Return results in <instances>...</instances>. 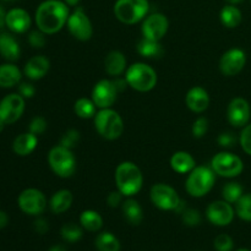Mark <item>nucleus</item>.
Segmentation results:
<instances>
[{
    "label": "nucleus",
    "mask_w": 251,
    "mask_h": 251,
    "mask_svg": "<svg viewBox=\"0 0 251 251\" xmlns=\"http://www.w3.org/2000/svg\"><path fill=\"white\" fill-rule=\"evenodd\" d=\"M125 80L132 90L149 92L157 85V73L147 64L135 63L126 69Z\"/></svg>",
    "instance_id": "obj_4"
},
{
    "label": "nucleus",
    "mask_w": 251,
    "mask_h": 251,
    "mask_svg": "<svg viewBox=\"0 0 251 251\" xmlns=\"http://www.w3.org/2000/svg\"><path fill=\"white\" fill-rule=\"evenodd\" d=\"M247 64V55L242 49L233 48L226 51L220 60V70L226 76L238 75Z\"/></svg>",
    "instance_id": "obj_16"
},
{
    "label": "nucleus",
    "mask_w": 251,
    "mask_h": 251,
    "mask_svg": "<svg viewBox=\"0 0 251 251\" xmlns=\"http://www.w3.org/2000/svg\"><path fill=\"white\" fill-rule=\"evenodd\" d=\"M81 227L85 228L88 232H97L102 228L103 218L97 211L86 210L80 216Z\"/></svg>",
    "instance_id": "obj_30"
},
{
    "label": "nucleus",
    "mask_w": 251,
    "mask_h": 251,
    "mask_svg": "<svg viewBox=\"0 0 251 251\" xmlns=\"http://www.w3.org/2000/svg\"><path fill=\"white\" fill-rule=\"evenodd\" d=\"M181 217H183V222L190 227H195V226L200 225L201 222L200 212L198 210H194V208H185L184 212L181 213Z\"/></svg>",
    "instance_id": "obj_38"
},
{
    "label": "nucleus",
    "mask_w": 251,
    "mask_h": 251,
    "mask_svg": "<svg viewBox=\"0 0 251 251\" xmlns=\"http://www.w3.org/2000/svg\"><path fill=\"white\" fill-rule=\"evenodd\" d=\"M21 71L14 64L0 65V87L10 88L21 81Z\"/></svg>",
    "instance_id": "obj_26"
},
{
    "label": "nucleus",
    "mask_w": 251,
    "mask_h": 251,
    "mask_svg": "<svg viewBox=\"0 0 251 251\" xmlns=\"http://www.w3.org/2000/svg\"><path fill=\"white\" fill-rule=\"evenodd\" d=\"M61 237H63L64 240L69 243H75L77 240H80L82 238L83 232H82V228L80 226H77L76 223H66L61 227Z\"/></svg>",
    "instance_id": "obj_34"
},
{
    "label": "nucleus",
    "mask_w": 251,
    "mask_h": 251,
    "mask_svg": "<svg viewBox=\"0 0 251 251\" xmlns=\"http://www.w3.org/2000/svg\"><path fill=\"white\" fill-rule=\"evenodd\" d=\"M150 198L156 207L163 211H176L181 201L176 189L163 183L152 186L150 191Z\"/></svg>",
    "instance_id": "obj_10"
},
{
    "label": "nucleus",
    "mask_w": 251,
    "mask_h": 251,
    "mask_svg": "<svg viewBox=\"0 0 251 251\" xmlns=\"http://www.w3.org/2000/svg\"><path fill=\"white\" fill-rule=\"evenodd\" d=\"M215 249L217 251H232L233 249V239L228 234H220L215 239Z\"/></svg>",
    "instance_id": "obj_39"
},
{
    "label": "nucleus",
    "mask_w": 251,
    "mask_h": 251,
    "mask_svg": "<svg viewBox=\"0 0 251 251\" xmlns=\"http://www.w3.org/2000/svg\"><path fill=\"white\" fill-rule=\"evenodd\" d=\"M117 189L126 198L136 195L142 188L144 176L139 167L132 162H122L115 169Z\"/></svg>",
    "instance_id": "obj_2"
},
{
    "label": "nucleus",
    "mask_w": 251,
    "mask_h": 251,
    "mask_svg": "<svg viewBox=\"0 0 251 251\" xmlns=\"http://www.w3.org/2000/svg\"><path fill=\"white\" fill-rule=\"evenodd\" d=\"M206 217L215 226L225 227V226L230 225L234 218V210L232 207V203L227 202L226 200L213 201L206 210Z\"/></svg>",
    "instance_id": "obj_15"
},
{
    "label": "nucleus",
    "mask_w": 251,
    "mask_h": 251,
    "mask_svg": "<svg viewBox=\"0 0 251 251\" xmlns=\"http://www.w3.org/2000/svg\"><path fill=\"white\" fill-rule=\"evenodd\" d=\"M33 227L34 230H36L37 233H39V234H46L49 229L48 222H47V220H44V218H37V220L34 221Z\"/></svg>",
    "instance_id": "obj_46"
},
{
    "label": "nucleus",
    "mask_w": 251,
    "mask_h": 251,
    "mask_svg": "<svg viewBox=\"0 0 251 251\" xmlns=\"http://www.w3.org/2000/svg\"><path fill=\"white\" fill-rule=\"evenodd\" d=\"M25 110V98L21 95L6 96L0 102V122L4 124H12L21 118Z\"/></svg>",
    "instance_id": "obj_13"
},
{
    "label": "nucleus",
    "mask_w": 251,
    "mask_h": 251,
    "mask_svg": "<svg viewBox=\"0 0 251 251\" xmlns=\"http://www.w3.org/2000/svg\"><path fill=\"white\" fill-rule=\"evenodd\" d=\"M238 251H250V250H248V249H240V250H238Z\"/></svg>",
    "instance_id": "obj_53"
},
{
    "label": "nucleus",
    "mask_w": 251,
    "mask_h": 251,
    "mask_svg": "<svg viewBox=\"0 0 251 251\" xmlns=\"http://www.w3.org/2000/svg\"><path fill=\"white\" fill-rule=\"evenodd\" d=\"M47 130V122L44 118L42 117H36L32 119V122L29 123V132L37 135L43 134Z\"/></svg>",
    "instance_id": "obj_42"
},
{
    "label": "nucleus",
    "mask_w": 251,
    "mask_h": 251,
    "mask_svg": "<svg viewBox=\"0 0 251 251\" xmlns=\"http://www.w3.org/2000/svg\"><path fill=\"white\" fill-rule=\"evenodd\" d=\"M211 168L216 174L225 178H235L240 176L244 169L242 158L230 152H220L216 154L211 162Z\"/></svg>",
    "instance_id": "obj_9"
},
{
    "label": "nucleus",
    "mask_w": 251,
    "mask_h": 251,
    "mask_svg": "<svg viewBox=\"0 0 251 251\" xmlns=\"http://www.w3.org/2000/svg\"><path fill=\"white\" fill-rule=\"evenodd\" d=\"M0 54L7 61H16L20 58L21 49L14 37L7 33L0 36Z\"/></svg>",
    "instance_id": "obj_24"
},
{
    "label": "nucleus",
    "mask_w": 251,
    "mask_h": 251,
    "mask_svg": "<svg viewBox=\"0 0 251 251\" xmlns=\"http://www.w3.org/2000/svg\"><path fill=\"white\" fill-rule=\"evenodd\" d=\"M218 145H220L221 147H225V149H229V147H233L235 145V142H237V137H235V135L233 134V132H222V134L218 136Z\"/></svg>",
    "instance_id": "obj_43"
},
{
    "label": "nucleus",
    "mask_w": 251,
    "mask_h": 251,
    "mask_svg": "<svg viewBox=\"0 0 251 251\" xmlns=\"http://www.w3.org/2000/svg\"><path fill=\"white\" fill-rule=\"evenodd\" d=\"M126 80L117 77L114 80H100L92 90V100L97 108H110L117 100L118 95L126 88Z\"/></svg>",
    "instance_id": "obj_3"
},
{
    "label": "nucleus",
    "mask_w": 251,
    "mask_h": 251,
    "mask_svg": "<svg viewBox=\"0 0 251 251\" xmlns=\"http://www.w3.org/2000/svg\"><path fill=\"white\" fill-rule=\"evenodd\" d=\"M96 248L98 251H120V243L112 233H100L96 239Z\"/></svg>",
    "instance_id": "obj_32"
},
{
    "label": "nucleus",
    "mask_w": 251,
    "mask_h": 251,
    "mask_svg": "<svg viewBox=\"0 0 251 251\" xmlns=\"http://www.w3.org/2000/svg\"><path fill=\"white\" fill-rule=\"evenodd\" d=\"M5 19H6V14H5L4 9H2V7L0 6V28H1V27H4Z\"/></svg>",
    "instance_id": "obj_48"
},
{
    "label": "nucleus",
    "mask_w": 251,
    "mask_h": 251,
    "mask_svg": "<svg viewBox=\"0 0 251 251\" xmlns=\"http://www.w3.org/2000/svg\"><path fill=\"white\" fill-rule=\"evenodd\" d=\"M150 10L147 0H117L114 15L125 25H135L146 17Z\"/></svg>",
    "instance_id": "obj_7"
},
{
    "label": "nucleus",
    "mask_w": 251,
    "mask_h": 251,
    "mask_svg": "<svg viewBox=\"0 0 251 251\" xmlns=\"http://www.w3.org/2000/svg\"><path fill=\"white\" fill-rule=\"evenodd\" d=\"M19 92L24 98H32L36 93V88L33 87L32 83L21 82L19 86Z\"/></svg>",
    "instance_id": "obj_45"
},
{
    "label": "nucleus",
    "mask_w": 251,
    "mask_h": 251,
    "mask_svg": "<svg viewBox=\"0 0 251 251\" xmlns=\"http://www.w3.org/2000/svg\"><path fill=\"white\" fill-rule=\"evenodd\" d=\"M251 109L247 100L237 97L230 100L227 109V118L230 125L234 127H244L250 120Z\"/></svg>",
    "instance_id": "obj_17"
},
{
    "label": "nucleus",
    "mask_w": 251,
    "mask_h": 251,
    "mask_svg": "<svg viewBox=\"0 0 251 251\" xmlns=\"http://www.w3.org/2000/svg\"><path fill=\"white\" fill-rule=\"evenodd\" d=\"M66 25H68V29L71 36L74 38L78 39V41L86 42L92 37V24H91L88 16L81 7H77L73 14H70Z\"/></svg>",
    "instance_id": "obj_12"
},
{
    "label": "nucleus",
    "mask_w": 251,
    "mask_h": 251,
    "mask_svg": "<svg viewBox=\"0 0 251 251\" xmlns=\"http://www.w3.org/2000/svg\"><path fill=\"white\" fill-rule=\"evenodd\" d=\"M48 163L60 178H70L76 171V158L71 150L58 145L49 151Z\"/></svg>",
    "instance_id": "obj_8"
},
{
    "label": "nucleus",
    "mask_w": 251,
    "mask_h": 251,
    "mask_svg": "<svg viewBox=\"0 0 251 251\" xmlns=\"http://www.w3.org/2000/svg\"><path fill=\"white\" fill-rule=\"evenodd\" d=\"M136 49L140 55L149 59L159 58L163 54V49H162L161 43L158 41H152V39L145 38V37L140 39Z\"/></svg>",
    "instance_id": "obj_29"
},
{
    "label": "nucleus",
    "mask_w": 251,
    "mask_h": 251,
    "mask_svg": "<svg viewBox=\"0 0 251 251\" xmlns=\"http://www.w3.org/2000/svg\"><path fill=\"white\" fill-rule=\"evenodd\" d=\"M169 22L163 14H151L144 19L142 22V37L152 39V41H161L168 32Z\"/></svg>",
    "instance_id": "obj_14"
},
{
    "label": "nucleus",
    "mask_w": 251,
    "mask_h": 251,
    "mask_svg": "<svg viewBox=\"0 0 251 251\" xmlns=\"http://www.w3.org/2000/svg\"><path fill=\"white\" fill-rule=\"evenodd\" d=\"M123 196L124 195H123L119 190H115V191H112V193H109V195L107 196L108 206L112 208L118 207V206L123 202Z\"/></svg>",
    "instance_id": "obj_44"
},
{
    "label": "nucleus",
    "mask_w": 251,
    "mask_h": 251,
    "mask_svg": "<svg viewBox=\"0 0 251 251\" xmlns=\"http://www.w3.org/2000/svg\"><path fill=\"white\" fill-rule=\"evenodd\" d=\"M73 194L68 189H61V190L56 191L50 199V210L53 211L56 215H60V213L66 212L69 208L73 205Z\"/></svg>",
    "instance_id": "obj_25"
},
{
    "label": "nucleus",
    "mask_w": 251,
    "mask_h": 251,
    "mask_svg": "<svg viewBox=\"0 0 251 251\" xmlns=\"http://www.w3.org/2000/svg\"><path fill=\"white\" fill-rule=\"evenodd\" d=\"M74 110H75V114L81 119H91L97 114V105L92 100L82 97L76 100Z\"/></svg>",
    "instance_id": "obj_31"
},
{
    "label": "nucleus",
    "mask_w": 251,
    "mask_h": 251,
    "mask_svg": "<svg viewBox=\"0 0 251 251\" xmlns=\"http://www.w3.org/2000/svg\"><path fill=\"white\" fill-rule=\"evenodd\" d=\"M68 5L60 0H46L36 11V24L38 29L46 34H54L68 24Z\"/></svg>",
    "instance_id": "obj_1"
},
{
    "label": "nucleus",
    "mask_w": 251,
    "mask_h": 251,
    "mask_svg": "<svg viewBox=\"0 0 251 251\" xmlns=\"http://www.w3.org/2000/svg\"><path fill=\"white\" fill-rule=\"evenodd\" d=\"M80 142V132L75 129H69L65 134L61 136L60 145L69 150H73L76 145Z\"/></svg>",
    "instance_id": "obj_36"
},
{
    "label": "nucleus",
    "mask_w": 251,
    "mask_h": 251,
    "mask_svg": "<svg viewBox=\"0 0 251 251\" xmlns=\"http://www.w3.org/2000/svg\"><path fill=\"white\" fill-rule=\"evenodd\" d=\"M19 207L29 216H38L46 210L47 199L38 189H26L19 196Z\"/></svg>",
    "instance_id": "obj_11"
},
{
    "label": "nucleus",
    "mask_w": 251,
    "mask_h": 251,
    "mask_svg": "<svg viewBox=\"0 0 251 251\" xmlns=\"http://www.w3.org/2000/svg\"><path fill=\"white\" fill-rule=\"evenodd\" d=\"M104 68L108 75L119 77L126 71V58L122 51L112 50L105 56Z\"/></svg>",
    "instance_id": "obj_21"
},
{
    "label": "nucleus",
    "mask_w": 251,
    "mask_h": 251,
    "mask_svg": "<svg viewBox=\"0 0 251 251\" xmlns=\"http://www.w3.org/2000/svg\"><path fill=\"white\" fill-rule=\"evenodd\" d=\"M239 142L245 153L251 156V124H248L244 126L242 134H240Z\"/></svg>",
    "instance_id": "obj_40"
},
{
    "label": "nucleus",
    "mask_w": 251,
    "mask_h": 251,
    "mask_svg": "<svg viewBox=\"0 0 251 251\" xmlns=\"http://www.w3.org/2000/svg\"><path fill=\"white\" fill-rule=\"evenodd\" d=\"M49 251H68V250H66V248L64 247V245H54V247L50 248V250Z\"/></svg>",
    "instance_id": "obj_49"
},
{
    "label": "nucleus",
    "mask_w": 251,
    "mask_h": 251,
    "mask_svg": "<svg viewBox=\"0 0 251 251\" xmlns=\"http://www.w3.org/2000/svg\"><path fill=\"white\" fill-rule=\"evenodd\" d=\"M5 125H6V124H4V123H2V122H0V132H1L2 130H4Z\"/></svg>",
    "instance_id": "obj_52"
},
{
    "label": "nucleus",
    "mask_w": 251,
    "mask_h": 251,
    "mask_svg": "<svg viewBox=\"0 0 251 251\" xmlns=\"http://www.w3.org/2000/svg\"><path fill=\"white\" fill-rule=\"evenodd\" d=\"M37 144H38V139L36 135L32 132H25L14 140L12 150L19 156H28L36 150Z\"/></svg>",
    "instance_id": "obj_22"
},
{
    "label": "nucleus",
    "mask_w": 251,
    "mask_h": 251,
    "mask_svg": "<svg viewBox=\"0 0 251 251\" xmlns=\"http://www.w3.org/2000/svg\"><path fill=\"white\" fill-rule=\"evenodd\" d=\"M171 167L179 174H188L196 167L194 157L189 152L178 151L171 157Z\"/></svg>",
    "instance_id": "obj_23"
},
{
    "label": "nucleus",
    "mask_w": 251,
    "mask_h": 251,
    "mask_svg": "<svg viewBox=\"0 0 251 251\" xmlns=\"http://www.w3.org/2000/svg\"><path fill=\"white\" fill-rule=\"evenodd\" d=\"M185 103L189 109L194 113H202L210 105V96L205 88L200 86L190 88L185 96Z\"/></svg>",
    "instance_id": "obj_19"
},
{
    "label": "nucleus",
    "mask_w": 251,
    "mask_h": 251,
    "mask_svg": "<svg viewBox=\"0 0 251 251\" xmlns=\"http://www.w3.org/2000/svg\"><path fill=\"white\" fill-rule=\"evenodd\" d=\"M235 213L243 221L251 222V194H244L235 203Z\"/></svg>",
    "instance_id": "obj_35"
},
{
    "label": "nucleus",
    "mask_w": 251,
    "mask_h": 251,
    "mask_svg": "<svg viewBox=\"0 0 251 251\" xmlns=\"http://www.w3.org/2000/svg\"><path fill=\"white\" fill-rule=\"evenodd\" d=\"M7 223H9V217L4 211H0V229L6 227Z\"/></svg>",
    "instance_id": "obj_47"
},
{
    "label": "nucleus",
    "mask_w": 251,
    "mask_h": 251,
    "mask_svg": "<svg viewBox=\"0 0 251 251\" xmlns=\"http://www.w3.org/2000/svg\"><path fill=\"white\" fill-rule=\"evenodd\" d=\"M80 1L81 0H64V2H65L68 6H76Z\"/></svg>",
    "instance_id": "obj_50"
},
{
    "label": "nucleus",
    "mask_w": 251,
    "mask_h": 251,
    "mask_svg": "<svg viewBox=\"0 0 251 251\" xmlns=\"http://www.w3.org/2000/svg\"><path fill=\"white\" fill-rule=\"evenodd\" d=\"M226 1H227V4L229 5H238L240 4V2L244 1V0H226Z\"/></svg>",
    "instance_id": "obj_51"
},
{
    "label": "nucleus",
    "mask_w": 251,
    "mask_h": 251,
    "mask_svg": "<svg viewBox=\"0 0 251 251\" xmlns=\"http://www.w3.org/2000/svg\"><path fill=\"white\" fill-rule=\"evenodd\" d=\"M243 191H244L243 190V186L239 183H235V181L227 183L222 189L223 200H226L229 203H237V201L244 195Z\"/></svg>",
    "instance_id": "obj_33"
},
{
    "label": "nucleus",
    "mask_w": 251,
    "mask_h": 251,
    "mask_svg": "<svg viewBox=\"0 0 251 251\" xmlns=\"http://www.w3.org/2000/svg\"><path fill=\"white\" fill-rule=\"evenodd\" d=\"M215 181L216 173L212 168L206 166H199L189 173L185 189L189 195L193 198H202L212 190Z\"/></svg>",
    "instance_id": "obj_5"
},
{
    "label": "nucleus",
    "mask_w": 251,
    "mask_h": 251,
    "mask_svg": "<svg viewBox=\"0 0 251 251\" xmlns=\"http://www.w3.org/2000/svg\"><path fill=\"white\" fill-rule=\"evenodd\" d=\"M221 22L227 28H235L242 22V11L235 5L227 4L220 14Z\"/></svg>",
    "instance_id": "obj_28"
},
{
    "label": "nucleus",
    "mask_w": 251,
    "mask_h": 251,
    "mask_svg": "<svg viewBox=\"0 0 251 251\" xmlns=\"http://www.w3.org/2000/svg\"><path fill=\"white\" fill-rule=\"evenodd\" d=\"M5 25L9 27L10 31L15 33H24L27 32L31 27V16L28 12L24 9H11L6 14Z\"/></svg>",
    "instance_id": "obj_18"
},
{
    "label": "nucleus",
    "mask_w": 251,
    "mask_h": 251,
    "mask_svg": "<svg viewBox=\"0 0 251 251\" xmlns=\"http://www.w3.org/2000/svg\"><path fill=\"white\" fill-rule=\"evenodd\" d=\"M123 213H124L125 220L130 225L137 226L144 220V212H142L141 206L136 200L131 198L123 202Z\"/></svg>",
    "instance_id": "obj_27"
},
{
    "label": "nucleus",
    "mask_w": 251,
    "mask_h": 251,
    "mask_svg": "<svg viewBox=\"0 0 251 251\" xmlns=\"http://www.w3.org/2000/svg\"><path fill=\"white\" fill-rule=\"evenodd\" d=\"M49 68H50V63L48 59L43 55H36L33 58L29 59L25 65V75L29 78V80H41L44 76L48 74Z\"/></svg>",
    "instance_id": "obj_20"
},
{
    "label": "nucleus",
    "mask_w": 251,
    "mask_h": 251,
    "mask_svg": "<svg viewBox=\"0 0 251 251\" xmlns=\"http://www.w3.org/2000/svg\"><path fill=\"white\" fill-rule=\"evenodd\" d=\"M95 126L98 134L105 140H117L124 132V123L119 113L110 108L100 109L95 115Z\"/></svg>",
    "instance_id": "obj_6"
},
{
    "label": "nucleus",
    "mask_w": 251,
    "mask_h": 251,
    "mask_svg": "<svg viewBox=\"0 0 251 251\" xmlns=\"http://www.w3.org/2000/svg\"><path fill=\"white\" fill-rule=\"evenodd\" d=\"M28 43L33 48H43L46 46V33L38 29V31H32L28 36Z\"/></svg>",
    "instance_id": "obj_41"
},
{
    "label": "nucleus",
    "mask_w": 251,
    "mask_h": 251,
    "mask_svg": "<svg viewBox=\"0 0 251 251\" xmlns=\"http://www.w3.org/2000/svg\"><path fill=\"white\" fill-rule=\"evenodd\" d=\"M207 130H208V120L206 119L205 117H199L198 119L194 122L191 131H193L194 137H196V139H201V137H203L206 134H207Z\"/></svg>",
    "instance_id": "obj_37"
}]
</instances>
